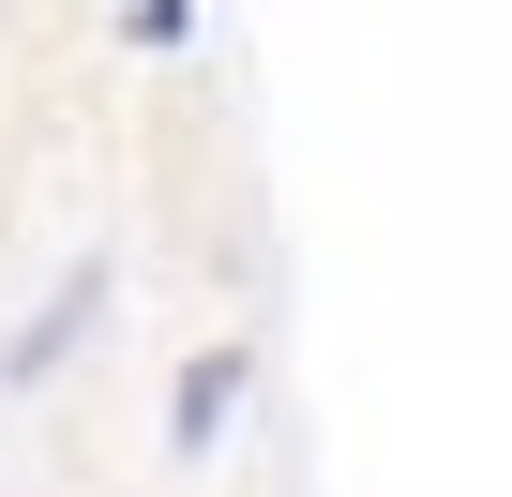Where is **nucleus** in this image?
I'll use <instances>...</instances> for the list:
<instances>
[{
    "label": "nucleus",
    "instance_id": "nucleus-1",
    "mask_svg": "<svg viewBox=\"0 0 512 497\" xmlns=\"http://www.w3.org/2000/svg\"><path fill=\"white\" fill-rule=\"evenodd\" d=\"M91 302H106V287H91V272H76V287H61V302H46V332H31V347H16V377H46V362H61V347H76V332H91Z\"/></svg>",
    "mask_w": 512,
    "mask_h": 497
},
{
    "label": "nucleus",
    "instance_id": "nucleus-2",
    "mask_svg": "<svg viewBox=\"0 0 512 497\" xmlns=\"http://www.w3.org/2000/svg\"><path fill=\"white\" fill-rule=\"evenodd\" d=\"M226 407H241V362H196V377H181V452H196Z\"/></svg>",
    "mask_w": 512,
    "mask_h": 497
}]
</instances>
